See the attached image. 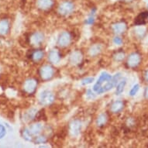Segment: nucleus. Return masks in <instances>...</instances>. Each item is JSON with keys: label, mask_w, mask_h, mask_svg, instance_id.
<instances>
[{"label": "nucleus", "mask_w": 148, "mask_h": 148, "mask_svg": "<svg viewBox=\"0 0 148 148\" xmlns=\"http://www.w3.org/2000/svg\"><path fill=\"white\" fill-rule=\"evenodd\" d=\"M44 40V35L41 33H35L30 36L29 41L32 45H40Z\"/></svg>", "instance_id": "nucleus-9"}, {"label": "nucleus", "mask_w": 148, "mask_h": 148, "mask_svg": "<svg viewBox=\"0 0 148 148\" xmlns=\"http://www.w3.org/2000/svg\"><path fill=\"white\" fill-rule=\"evenodd\" d=\"M93 22H94V13H92V12L91 16H90L88 17V19L86 20V23H87L88 24H92Z\"/></svg>", "instance_id": "nucleus-30"}, {"label": "nucleus", "mask_w": 148, "mask_h": 148, "mask_svg": "<svg viewBox=\"0 0 148 148\" xmlns=\"http://www.w3.org/2000/svg\"><path fill=\"white\" fill-rule=\"evenodd\" d=\"M29 130L33 135H38L41 133L42 130H43V126L40 123L34 124L29 127Z\"/></svg>", "instance_id": "nucleus-16"}, {"label": "nucleus", "mask_w": 148, "mask_h": 148, "mask_svg": "<svg viewBox=\"0 0 148 148\" xmlns=\"http://www.w3.org/2000/svg\"><path fill=\"white\" fill-rule=\"evenodd\" d=\"M10 23L6 20H0V35H5L9 32Z\"/></svg>", "instance_id": "nucleus-12"}, {"label": "nucleus", "mask_w": 148, "mask_h": 148, "mask_svg": "<svg viewBox=\"0 0 148 148\" xmlns=\"http://www.w3.org/2000/svg\"><path fill=\"white\" fill-rule=\"evenodd\" d=\"M122 42H123V40H122V39L120 37L116 36V37H115L114 38V43L116 44H117V45H120V44H122Z\"/></svg>", "instance_id": "nucleus-31"}, {"label": "nucleus", "mask_w": 148, "mask_h": 148, "mask_svg": "<svg viewBox=\"0 0 148 148\" xmlns=\"http://www.w3.org/2000/svg\"><path fill=\"white\" fill-rule=\"evenodd\" d=\"M44 53L42 51H36L32 54V58L34 61H39L44 58Z\"/></svg>", "instance_id": "nucleus-18"}, {"label": "nucleus", "mask_w": 148, "mask_h": 148, "mask_svg": "<svg viewBox=\"0 0 148 148\" xmlns=\"http://www.w3.org/2000/svg\"><path fill=\"white\" fill-rule=\"evenodd\" d=\"M74 9H75V6L71 2L65 1L59 5L58 12L62 16H68L74 11Z\"/></svg>", "instance_id": "nucleus-2"}, {"label": "nucleus", "mask_w": 148, "mask_h": 148, "mask_svg": "<svg viewBox=\"0 0 148 148\" xmlns=\"http://www.w3.org/2000/svg\"><path fill=\"white\" fill-rule=\"evenodd\" d=\"M144 78H145V80L147 81V82H148V70L147 71L145 72V74H144Z\"/></svg>", "instance_id": "nucleus-33"}, {"label": "nucleus", "mask_w": 148, "mask_h": 148, "mask_svg": "<svg viewBox=\"0 0 148 148\" xmlns=\"http://www.w3.org/2000/svg\"><path fill=\"white\" fill-rule=\"evenodd\" d=\"M112 77L108 73H102L101 76L94 85L93 89L97 94H102L114 87Z\"/></svg>", "instance_id": "nucleus-1"}, {"label": "nucleus", "mask_w": 148, "mask_h": 148, "mask_svg": "<svg viewBox=\"0 0 148 148\" xmlns=\"http://www.w3.org/2000/svg\"><path fill=\"white\" fill-rule=\"evenodd\" d=\"M140 55L137 53H133L129 56L128 60H127V64H128L129 67H130V68H135V67H136V66H138L140 64Z\"/></svg>", "instance_id": "nucleus-5"}, {"label": "nucleus", "mask_w": 148, "mask_h": 148, "mask_svg": "<svg viewBox=\"0 0 148 148\" xmlns=\"http://www.w3.org/2000/svg\"><path fill=\"white\" fill-rule=\"evenodd\" d=\"M123 102L121 101H116V102H113L110 107V110L112 111L113 113H117V112L122 111V109H123Z\"/></svg>", "instance_id": "nucleus-13"}, {"label": "nucleus", "mask_w": 148, "mask_h": 148, "mask_svg": "<svg viewBox=\"0 0 148 148\" xmlns=\"http://www.w3.org/2000/svg\"><path fill=\"white\" fill-rule=\"evenodd\" d=\"M126 81H122L121 82H119L118 84L116 87V95H120L122 92H123L124 90V87H125V85H126Z\"/></svg>", "instance_id": "nucleus-20"}, {"label": "nucleus", "mask_w": 148, "mask_h": 148, "mask_svg": "<svg viewBox=\"0 0 148 148\" xmlns=\"http://www.w3.org/2000/svg\"><path fill=\"white\" fill-rule=\"evenodd\" d=\"M37 111H36V109H32L30 111L27 112V115H26V116L28 119H33L34 117L36 116V113H37Z\"/></svg>", "instance_id": "nucleus-23"}, {"label": "nucleus", "mask_w": 148, "mask_h": 148, "mask_svg": "<svg viewBox=\"0 0 148 148\" xmlns=\"http://www.w3.org/2000/svg\"><path fill=\"white\" fill-rule=\"evenodd\" d=\"M32 135L33 134L30 133L29 129H24V130L23 131V136L25 140H27L28 141L32 140Z\"/></svg>", "instance_id": "nucleus-21"}, {"label": "nucleus", "mask_w": 148, "mask_h": 148, "mask_svg": "<svg viewBox=\"0 0 148 148\" xmlns=\"http://www.w3.org/2000/svg\"><path fill=\"white\" fill-rule=\"evenodd\" d=\"M126 26L124 23H119L113 26V30L116 34H122L126 30Z\"/></svg>", "instance_id": "nucleus-17"}, {"label": "nucleus", "mask_w": 148, "mask_h": 148, "mask_svg": "<svg viewBox=\"0 0 148 148\" xmlns=\"http://www.w3.org/2000/svg\"><path fill=\"white\" fill-rule=\"evenodd\" d=\"M53 73H54V71H53V68L49 65L43 66L40 71V76L44 80H48V79L52 78L53 75Z\"/></svg>", "instance_id": "nucleus-4"}, {"label": "nucleus", "mask_w": 148, "mask_h": 148, "mask_svg": "<svg viewBox=\"0 0 148 148\" xmlns=\"http://www.w3.org/2000/svg\"><path fill=\"white\" fill-rule=\"evenodd\" d=\"M6 130H5V128L3 125H0V139H2L3 137H4L5 135V133H6Z\"/></svg>", "instance_id": "nucleus-29"}, {"label": "nucleus", "mask_w": 148, "mask_h": 148, "mask_svg": "<svg viewBox=\"0 0 148 148\" xmlns=\"http://www.w3.org/2000/svg\"><path fill=\"white\" fill-rule=\"evenodd\" d=\"M139 88H140V85L138 84H136L134 86V87L132 88V89L130 91V95H132V96H134L137 93V92L139 91Z\"/></svg>", "instance_id": "nucleus-24"}, {"label": "nucleus", "mask_w": 148, "mask_h": 148, "mask_svg": "<svg viewBox=\"0 0 148 148\" xmlns=\"http://www.w3.org/2000/svg\"><path fill=\"white\" fill-rule=\"evenodd\" d=\"M144 96L147 99H148V87H147V88L145 89V92H144Z\"/></svg>", "instance_id": "nucleus-32"}, {"label": "nucleus", "mask_w": 148, "mask_h": 148, "mask_svg": "<svg viewBox=\"0 0 148 148\" xmlns=\"http://www.w3.org/2000/svg\"><path fill=\"white\" fill-rule=\"evenodd\" d=\"M53 5V0H37L36 5L42 10L51 9Z\"/></svg>", "instance_id": "nucleus-8"}, {"label": "nucleus", "mask_w": 148, "mask_h": 148, "mask_svg": "<svg viewBox=\"0 0 148 148\" xmlns=\"http://www.w3.org/2000/svg\"><path fill=\"white\" fill-rule=\"evenodd\" d=\"M82 53L78 51H76L75 53H73L71 56L70 61L71 62L74 64H78L82 61Z\"/></svg>", "instance_id": "nucleus-15"}, {"label": "nucleus", "mask_w": 148, "mask_h": 148, "mask_svg": "<svg viewBox=\"0 0 148 148\" xmlns=\"http://www.w3.org/2000/svg\"><path fill=\"white\" fill-rule=\"evenodd\" d=\"M36 88V82L34 79H28L25 82L23 89L26 92L31 94L35 91Z\"/></svg>", "instance_id": "nucleus-7"}, {"label": "nucleus", "mask_w": 148, "mask_h": 148, "mask_svg": "<svg viewBox=\"0 0 148 148\" xmlns=\"http://www.w3.org/2000/svg\"><path fill=\"white\" fill-rule=\"evenodd\" d=\"M61 59V56H60V53L58 51H55V50H53L51 51L50 53H49L48 56V60L50 61L51 63L56 64L58 62H59Z\"/></svg>", "instance_id": "nucleus-10"}, {"label": "nucleus", "mask_w": 148, "mask_h": 148, "mask_svg": "<svg viewBox=\"0 0 148 148\" xmlns=\"http://www.w3.org/2000/svg\"><path fill=\"white\" fill-rule=\"evenodd\" d=\"M47 139L44 137V136H38V137H36V140H35V143H46Z\"/></svg>", "instance_id": "nucleus-26"}, {"label": "nucleus", "mask_w": 148, "mask_h": 148, "mask_svg": "<svg viewBox=\"0 0 148 148\" xmlns=\"http://www.w3.org/2000/svg\"><path fill=\"white\" fill-rule=\"evenodd\" d=\"M107 121V116L106 114H101L98 117L97 119V125L99 126H102L106 124Z\"/></svg>", "instance_id": "nucleus-19"}, {"label": "nucleus", "mask_w": 148, "mask_h": 148, "mask_svg": "<svg viewBox=\"0 0 148 148\" xmlns=\"http://www.w3.org/2000/svg\"><path fill=\"white\" fill-rule=\"evenodd\" d=\"M71 37L70 34L68 32H63L59 36L58 43L61 47H66L69 45L71 43Z\"/></svg>", "instance_id": "nucleus-6"}, {"label": "nucleus", "mask_w": 148, "mask_h": 148, "mask_svg": "<svg viewBox=\"0 0 148 148\" xmlns=\"http://www.w3.org/2000/svg\"><path fill=\"white\" fill-rule=\"evenodd\" d=\"M147 7H148V4H147Z\"/></svg>", "instance_id": "nucleus-34"}, {"label": "nucleus", "mask_w": 148, "mask_h": 148, "mask_svg": "<svg viewBox=\"0 0 148 148\" xmlns=\"http://www.w3.org/2000/svg\"><path fill=\"white\" fill-rule=\"evenodd\" d=\"M120 78H121V74H120V73H118V74H116V75L114 76V77H112V81H113V84H114V85H116L117 82H118L119 81V79H120Z\"/></svg>", "instance_id": "nucleus-27"}, {"label": "nucleus", "mask_w": 148, "mask_h": 148, "mask_svg": "<svg viewBox=\"0 0 148 148\" xmlns=\"http://www.w3.org/2000/svg\"><path fill=\"white\" fill-rule=\"evenodd\" d=\"M54 100V95L50 91H44L40 95V103L43 106H49Z\"/></svg>", "instance_id": "nucleus-3"}, {"label": "nucleus", "mask_w": 148, "mask_h": 148, "mask_svg": "<svg viewBox=\"0 0 148 148\" xmlns=\"http://www.w3.org/2000/svg\"><path fill=\"white\" fill-rule=\"evenodd\" d=\"M93 81H94V78H85V79H83L82 82V85H88V84H90V83H92Z\"/></svg>", "instance_id": "nucleus-28"}, {"label": "nucleus", "mask_w": 148, "mask_h": 148, "mask_svg": "<svg viewBox=\"0 0 148 148\" xmlns=\"http://www.w3.org/2000/svg\"><path fill=\"white\" fill-rule=\"evenodd\" d=\"M148 18V12H141L137 16L135 20V23L136 25H143L145 23L146 20Z\"/></svg>", "instance_id": "nucleus-14"}, {"label": "nucleus", "mask_w": 148, "mask_h": 148, "mask_svg": "<svg viewBox=\"0 0 148 148\" xmlns=\"http://www.w3.org/2000/svg\"><path fill=\"white\" fill-rule=\"evenodd\" d=\"M114 58L116 59V61H121L122 60H123L124 58V53L123 52H121V51L117 52V53H116V55L114 56Z\"/></svg>", "instance_id": "nucleus-25"}, {"label": "nucleus", "mask_w": 148, "mask_h": 148, "mask_svg": "<svg viewBox=\"0 0 148 148\" xmlns=\"http://www.w3.org/2000/svg\"><path fill=\"white\" fill-rule=\"evenodd\" d=\"M100 51H101V47L99 46V45H95V46H93L91 48L90 53L92 56H95V55H97L98 53H99Z\"/></svg>", "instance_id": "nucleus-22"}, {"label": "nucleus", "mask_w": 148, "mask_h": 148, "mask_svg": "<svg viewBox=\"0 0 148 148\" xmlns=\"http://www.w3.org/2000/svg\"><path fill=\"white\" fill-rule=\"evenodd\" d=\"M81 130V123L78 120H75L71 123L70 126V130L73 135H78Z\"/></svg>", "instance_id": "nucleus-11"}]
</instances>
